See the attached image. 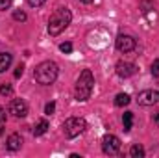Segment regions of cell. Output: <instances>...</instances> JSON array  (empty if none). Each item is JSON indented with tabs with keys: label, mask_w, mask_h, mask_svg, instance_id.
<instances>
[{
	"label": "cell",
	"mask_w": 159,
	"mask_h": 158,
	"mask_svg": "<svg viewBox=\"0 0 159 158\" xmlns=\"http://www.w3.org/2000/svg\"><path fill=\"white\" fill-rule=\"evenodd\" d=\"M70 21H72L70 9H67V7H57V9L52 13L50 21H48V34H50V36H59V34L70 24Z\"/></svg>",
	"instance_id": "cell-1"
},
{
	"label": "cell",
	"mask_w": 159,
	"mask_h": 158,
	"mask_svg": "<svg viewBox=\"0 0 159 158\" xmlns=\"http://www.w3.org/2000/svg\"><path fill=\"white\" fill-rule=\"evenodd\" d=\"M57 75H59V67H57V63L56 62H41L39 65L35 67V71H34V78L37 80L39 84L43 86H50V84H54L56 78H57Z\"/></svg>",
	"instance_id": "cell-2"
},
{
	"label": "cell",
	"mask_w": 159,
	"mask_h": 158,
	"mask_svg": "<svg viewBox=\"0 0 159 158\" xmlns=\"http://www.w3.org/2000/svg\"><path fill=\"white\" fill-rule=\"evenodd\" d=\"M93 87H94V77H93L91 69H83L78 80H76V87H74L76 99L78 101H87L93 93Z\"/></svg>",
	"instance_id": "cell-3"
},
{
	"label": "cell",
	"mask_w": 159,
	"mask_h": 158,
	"mask_svg": "<svg viewBox=\"0 0 159 158\" xmlns=\"http://www.w3.org/2000/svg\"><path fill=\"white\" fill-rule=\"evenodd\" d=\"M85 128H87V123H85L83 117H69L63 123V132H65V136L70 138V140L76 138V136H80Z\"/></svg>",
	"instance_id": "cell-4"
},
{
	"label": "cell",
	"mask_w": 159,
	"mask_h": 158,
	"mask_svg": "<svg viewBox=\"0 0 159 158\" xmlns=\"http://www.w3.org/2000/svg\"><path fill=\"white\" fill-rule=\"evenodd\" d=\"M102 149H104L106 155H117L120 151V140L117 136H113V134L104 136V140H102Z\"/></svg>",
	"instance_id": "cell-5"
},
{
	"label": "cell",
	"mask_w": 159,
	"mask_h": 158,
	"mask_svg": "<svg viewBox=\"0 0 159 158\" xmlns=\"http://www.w3.org/2000/svg\"><path fill=\"white\" fill-rule=\"evenodd\" d=\"M115 45H117V50L119 52H124L126 54V52H131L137 47V41L133 39L131 36H128V34H120L119 37H117V43Z\"/></svg>",
	"instance_id": "cell-6"
},
{
	"label": "cell",
	"mask_w": 159,
	"mask_h": 158,
	"mask_svg": "<svg viewBox=\"0 0 159 158\" xmlns=\"http://www.w3.org/2000/svg\"><path fill=\"white\" fill-rule=\"evenodd\" d=\"M137 102L141 106H154L156 102H159V91H154V89L141 91L139 97H137Z\"/></svg>",
	"instance_id": "cell-7"
},
{
	"label": "cell",
	"mask_w": 159,
	"mask_h": 158,
	"mask_svg": "<svg viewBox=\"0 0 159 158\" xmlns=\"http://www.w3.org/2000/svg\"><path fill=\"white\" fill-rule=\"evenodd\" d=\"M9 114H13L15 117H26L28 116V104L22 99H13L9 104Z\"/></svg>",
	"instance_id": "cell-8"
},
{
	"label": "cell",
	"mask_w": 159,
	"mask_h": 158,
	"mask_svg": "<svg viewBox=\"0 0 159 158\" xmlns=\"http://www.w3.org/2000/svg\"><path fill=\"white\" fill-rule=\"evenodd\" d=\"M137 73V65L131 63V62H119L117 63V75L120 78H128V77H133Z\"/></svg>",
	"instance_id": "cell-9"
},
{
	"label": "cell",
	"mask_w": 159,
	"mask_h": 158,
	"mask_svg": "<svg viewBox=\"0 0 159 158\" xmlns=\"http://www.w3.org/2000/svg\"><path fill=\"white\" fill-rule=\"evenodd\" d=\"M6 145H7L9 151H19L20 145H22V138H20V134H11V136L7 138Z\"/></svg>",
	"instance_id": "cell-10"
},
{
	"label": "cell",
	"mask_w": 159,
	"mask_h": 158,
	"mask_svg": "<svg viewBox=\"0 0 159 158\" xmlns=\"http://www.w3.org/2000/svg\"><path fill=\"white\" fill-rule=\"evenodd\" d=\"M11 62H13V58H11L9 52H0V73H4L6 69H9Z\"/></svg>",
	"instance_id": "cell-11"
},
{
	"label": "cell",
	"mask_w": 159,
	"mask_h": 158,
	"mask_svg": "<svg viewBox=\"0 0 159 158\" xmlns=\"http://www.w3.org/2000/svg\"><path fill=\"white\" fill-rule=\"evenodd\" d=\"M46 130H48V121L46 119H41L39 123L34 126V136H43Z\"/></svg>",
	"instance_id": "cell-12"
},
{
	"label": "cell",
	"mask_w": 159,
	"mask_h": 158,
	"mask_svg": "<svg viewBox=\"0 0 159 158\" xmlns=\"http://www.w3.org/2000/svg\"><path fill=\"white\" fill-rule=\"evenodd\" d=\"M129 95L128 93H119L117 97H115V106H119V108H122V106H128L129 104Z\"/></svg>",
	"instance_id": "cell-13"
},
{
	"label": "cell",
	"mask_w": 159,
	"mask_h": 158,
	"mask_svg": "<svg viewBox=\"0 0 159 158\" xmlns=\"http://www.w3.org/2000/svg\"><path fill=\"white\" fill-rule=\"evenodd\" d=\"M122 123H124V130H126V132L131 130V125H133V114H131V112H126V114L122 116Z\"/></svg>",
	"instance_id": "cell-14"
},
{
	"label": "cell",
	"mask_w": 159,
	"mask_h": 158,
	"mask_svg": "<svg viewBox=\"0 0 159 158\" xmlns=\"http://www.w3.org/2000/svg\"><path fill=\"white\" fill-rule=\"evenodd\" d=\"M129 155H131L133 158H143V156H144V149H143V145L135 143V145L129 149Z\"/></svg>",
	"instance_id": "cell-15"
},
{
	"label": "cell",
	"mask_w": 159,
	"mask_h": 158,
	"mask_svg": "<svg viewBox=\"0 0 159 158\" xmlns=\"http://www.w3.org/2000/svg\"><path fill=\"white\" fill-rule=\"evenodd\" d=\"M59 50L65 52V54H70V52H72V43H69V41H67V43H61V45H59Z\"/></svg>",
	"instance_id": "cell-16"
},
{
	"label": "cell",
	"mask_w": 159,
	"mask_h": 158,
	"mask_svg": "<svg viewBox=\"0 0 159 158\" xmlns=\"http://www.w3.org/2000/svg\"><path fill=\"white\" fill-rule=\"evenodd\" d=\"M152 75H154L156 78H159V60H156V62L152 63Z\"/></svg>",
	"instance_id": "cell-17"
},
{
	"label": "cell",
	"mask_w": 159,
	"mask_h": 158,
	"mask_svg": "<svg viewBox=\"0 0 159 158\" xmlns=\"http://www.w3.org/2000/svg\"><path fill=\"white\" fill-rule=\"evenodd\" d=\"M13 19L15 21H26V13L24 11H15L13 13Z\"/></svg>",
	"instance_id": "cell-18"
},
{
	"label": "cell",
	"mask_w": 159,
	"mask_h": 158,
	"mask_svg": "<svg viewBox=\"0 0 159 158\" xmlns=\"http://www.w3.org/2000/svg\"><path fill=\"white\" fill-rule=\"evenodd\" d=\"M11 86H7V84H4L2 87H0V95H11Z\"/></svg>",
	"instance_id": "cell-19"
},
{
	"label": "cell",
	"mask_w": 159,
	"mask_h": 158,
	"mask_svg": "<svg viewBox=\"0 0 159 158\" xmlns=\"http://www.w3.org/2000/svg\"><path fill=\"white\" fill-rule=\"evenodd\" d=\"M11 4H13V0H0V11L7 9V7H9Z\"/></svg>",
	"instance_id": "cell-20"
},
{
	"label": "cell",
	"mask_w": 159,
	"mask_h": 158,
	"mask_svg": "<svg viewBox=\"0 0 159 158\" xmlns=\"http://www.w3.org/2000/svg\"><path fill=\"white\" fill-rule=\"evenodd\" d=\"M26 2H28V4H30L32 7H39V6H43V4H44L46 0H26Z\"/></svg>",
	"instance_id": "cell-21"
},
{
	"label": "cell",
	"mask_w": 159,
	"mask_h": 158,
	"mask_svg": "<svg viewBox=\"0 0 159 158\" xmlns=\"http://www.w3.org/2000/svg\"><path fill=\"white\" fill-rule=\"evenodd\" d=\"M54 110H56V104H54V102H48V104L44 106V112H46L48 116H50V114H54Z\"/></svg>",
	"instance_id": "cell-22"
},
{
	"label": "cell",
	"mask_w": 159,
	"mask_h": 158,
	"mask_svg": "<svg viewBox=\"0 0 159 158\" xmlns=\"http://www.w3.org/2000/svg\"><path fill=\"white\" fill-rule=\"evenodd\" d=\"M22 73H24V65H19V67H17V71H15V77H17V78H20V77H22Z\"/></svg>",
	"instance_id": "cell-23"
},
{
	"label": "cell",
	"mask_w": 159,
	"mask_h": 158,
	"mask_svg": "<svg viewBox=\"0 0 159 158\" xmlns=\"http://www.w3.org/2000/svg\"><path fill=\"white\" fill-rule=\"evenodd\" d=\"M4 121H6V110L0 106V123H4Z\"/></svg>",
	"instance_id": "cell-24"
},
{
	"label": "cell",
	"mask_w": 159,
	"mask_h": 158,
	"mask_svg": "<svg viewBox=\"0 0 159 158\" xmlns=\"http://www.w3.org/2000/svg\"><path fill=\"white\" fill-rule=\"evenodd\" d=\"M80 2H83V4H91V2H94V0H80Z\"/></svg>",
	"instance_id": "cell-25"
},
{
	"label": "cell",
	"mask_w": 159,
	"mask_h": 158,
	"mask_svg": "<svg viewBox=\"0 0 159 158\" xmlns=\"http://www.w3.org/2000/svg\"><path fill=\"white\" fill-rule=\"evenodd\" d=\"M156 121H157V123H159V112H157V114H156Z\"/></svg>",
	"instance_id": "cell-26"
}]
</instances>
